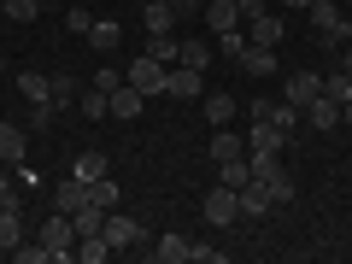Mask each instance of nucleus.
I'll return each mask as SVG.
<instances>
[{
    "label": "nucleus",
    "instance_id": "obj_15",
    "mask_svg": "<svg viewBox=\"0 0 352 264\" xmlns=\"http://www.w3.org/2000/svg\"><path fill=\"white\" fill-rule=\"evenodd\" d=\"M305 124H311L317 135H329V129H340V106L329 100V94H317V100L305 106Z\"/></svg>",
    "mask_w": 352,
    "mask_h": 264
},
{
    "label": "nucleus",
    "instance_id": "obj_1",
    "mask_svg": "<svg viewBox=\"0 0 352 264\" xmlns=\"http://www.w3.org/2000/svg\"><path fill=\"white\" fill-rule=\"evenodd\" d=\"M305 12H311V36L323 41V47H335V53H340V47L352 41V12L340 6V0H311Z\"/></svg>",
    "mask_w": 352,
    "mask_h": 264
},
{
    "label": "nucleus",
    "instance_id": "obj_29",
    "mask_svg": "<svg viewBox=\"0 0 352 264\" xmlns=\"http://www.w3.org/2000/svg\"><path fill=\"white\" fill-rule=\"evenodd\" d=\"M18 241H24V212H12V206H6V212H0V252H12Z\"/></svg>",
    "mask_w": 352,
    "mask_h": 264
},
{
    "label": "nucleus",
    "instance_id": "obj_47",
    "mask_svg": "<svg viewBox=\"0 0 352 264\" xmlns=\"http://www.w3.org/2000/svg\"><path fill=\"white\" fill-rule=\"evenodd\" d=\"M340 65H346V71H352V41H346V47H340Z\"/></svg>",
    "mask_w": 352,
    "mask_h": 264
},
{
    "label": "nucleus",
    "instance_id": "obj_41",
    "mask_svg": "<svg viewBox=\"0 0 352 264\" xmlns=\"http://www.w3.org/2000/svg\"><path fill=\"white\" fill-rule=\"evenodd\" d=\"M53 118H59V106H53V100H41V106H30V124H36V129H47Z\"/></svg>",
    "mask_w": 352,
    "mask_h": 264
},
{
    "label": "nucleus",
    "instance_id": "obj_22",
    "mask_svg": "<svg viewBox=\"0 0 352 264\" xmlns=\"http://www.w3.org/2000/svg\"><path fill=\"white\" fill-rule=\"evenodd\" d=\"M235 194H241V217H264L270 212V188H264L258 176H252L247 188H235Z\"/></svg>",
    "mask_w": 352,
    "mask_h": 264
},
{
    "label": "nucleus",
    "instance_id": "obj_13",
    "mask_svg": "<svg viewBox=\"0 0 352 264\" xmlns=\"http://www.w3.org/2000/svg\"><path fill=\"white\" fill-rule=\"evenodd\" d=\"M206 30H212V36L241 30V6H235V0H206Z\"/></svg>",
    "mask_w": 352,
    "mask_h": 264
},
{
    "label": "nucleus",
    "instance_id": "obj_34",
    "mask_svg": "<svg viewBox=\"0 0 352 264\" xmlns=\"http://www.w3.org/2000/svg\"><path fill=\"white\" fill-rule=\"evenodd\" d=\"M0 12L12 18V24H36V12H41V0H0Z\"/></svg>",
    "mask_w": 352,
    "mask_h": 264
},
{
    "label": "nucleus",
    "instance_id": "obj_11",
    "mask_svg": "<svg viewBox=\"0 0 352 264\" xmlns=\"http://www.w3.org/2000/svg\"><path fill=\"white\" fill-rule=\"evenodd\" d=\"M141 112H147V94H141V88H129V76H124V82L112 88V118H124V124H135Z\"/></svg>",
    "mask_w": 352,
    "mask_h": 264
},
{
    "label": "nucleus",
    "instance_id": "obj_10",
    "mask_svg": "<svg viewBox=\"0 0 352 264\" xmlns=\"http://www.w3.org/2000/svg\"><path fill=\"white\" fill-rule=\"evenodd\" d=\"M82 41H88V47H94V53H106V59H112V53L124 47V24H112V18H94Z\"/></svg>",
    "mask_w": 352,
    "mask_h": 264
},
{
    "label": "nucleus",
    "instance_id": "obj_6",
    "mask_svg": "<svg viewBox=\"0 0 352 264\" xmlns=\"http://www.w3.org/2000/svg\"><path fill=\"white\" fill-rule=\"evenodd\" d=\"M164 71H170V65H159L153 53H141V59H129V88H141V94H164Z\"/></svg>",
    "mask_w": 352,
    "mask_h": 264
},
{
    "label": "nucleus",
    "instance_id": "obj_36",
    "mask_svg": "<svg viewBox=\"0 0 352 264\" xmlns=\"http://www.w3.org/2000/svg\"><path fill=\"white\" fill-rule=\"evenodd\" d=\"M12 258H18V264H47V241H36V247H24V241H18Z\"/></svg>",
    "mask_w": 352,
    "mask_h": 264
},
{
    "label": "nucleus",
    "instance_id": "obj_32",
    "mask_svg": "<svg viewBox=\"0 0 352 264\" xmlns=\"http://www.w3.org/2000/svg\"><path fill=\"white\" fill-rule=\"evenodd\" d=\"M300 118H305L300 106H288V100H270V124H276L282 135H294V129H300Z\"/></svg>",
    "mask_w": 352,
    "mask_h": 264
},
{
    "label": "nucleus",
    "instance_id": "obj_46",
    "mask_svg": "<svg viewBox=\"0 0 352 264\" xmlns=\"http://www.w3.org/2000/svg\"><path fill=\"white\" fill-rule=\"evenodd\" d=\"M340 124H346V129H352V100H346V106H340Z\"/></svg>",
    "mask_w": 352,
    "mask_h": 264
},
{
    "label": "nucleus",
    "instance_id": "obj_49",
    "mask_svg": "<svg viewBox=\"0 0 352 264\" xmlns=\"http://www.w3.org/2000/svg\"><path fill=\"white\" fill-rule=\"evenodd\" d=\"M340 6H346V12H352V0H340Z\"/></svg>",
    "mask_w": 352,
    "mask_h": 264
},
{
    "label": "nucleus",
    "instance_id": "obj_28",
    "mask_svg": "<svg viewBox=\"0 0 352 264\" xmlns=\"http://www.w3.org/2000/svg\"><path fill=\"white\" fill-rule=\"evenodd\" d=\"M323 94H329L335 106H346V100H352V71H346V65H335V71L323 76Z\"/></svg>",
    "mask_w": 352,
    "mask_h": 264
},
{
    "label": "nucleus",
    "instance_id": "obj_3",
    "mask_svg": "<svg viewBox=\"0 0 352 264\" xmlns=\"http://www.w3.org/2000/svg\"><path fill=\"white\" fill-rule=\"evenodd\" d=\"M282 147H288V135H282L270 118H258V124L247 129V159H282Z\"/></svg>",
    "mask_w": 352,
    "mask_h": 264
},
{
    "label": "nucleus",
    "instance_id": "obj_8",
    "mask_svg": "<svg viewBox=\"0 0 352 264\" xmlns=\"http://www.w3.org/2000/svg\"><path fill=\"white\" fill-rule=\"evenodd\" d=\"M200 112H206V124H212V129H223L229 118L241 112V100L229 94V88H206V94H200Z\"/></svg>",
    "mask_w": 352,
    "mask_h": 264
},
{
    "label": "nucleus",
    "instance_id": "obj_21",
    "mask_svg": "<svg viewBox=\"0 0 352 264\" xmlns=\"http://www.w3.org/2000/svg\"><path fill=\"white\" fill-rule=\"evenodd\" d=\"M18 94H24L30 106L53 100V76H41V71H18Z\"/></svg>",
    "mask_w": 352,
    "mask_h": 264
},
{
    "label": "nucleus",
    "instance_id": "obj_45",
    "mask_svg": "<svg viewBox=\"0 0 352 264\" xmlns=\"http://www.w3.org/2000/svg\"><path fill=\"white\" fill-rule=\"evenodd\" d=\"M282 6H288V12H305V6H311V0H282Z\"/></svg>",
    "mask_w": 352,
    "mask_h": 264
},
{
    "label": "nucleus",
    "instance_id": "obj_7",
    "mask_svg": "<svg viewBox=\"0 0 352 264\" xmlns=\"http://www.w3.org/2000/svg\"><path fill=\"white\" fill-rule=\"evenodd\" d=\"M317 94H323V76H317V71H294L288 82H282V100H288V106H300V112L317 100Z\"/></svg>",
    "mask_w": 352,
    "mask_h": 264
},
{
    "label": "nucleus",
    "instance_id": "obj_5",
    "mask_svg": "<svg viewBox=\"0 0 352 264\" xmlns=\"http://www.w3.org/2000/svg\"><path fill=\"white\" fill-rule=\"evenodd\" d=\"M247 41H258V47H282V36H288V18L282 12H258V18H247Z\"/></svg>",
    "mask_w": 352,
    "mask_h": 264
},
{
    "label": "nucleus",
    "instance_id": "obj_4",
    "mask_svg": "<svg viewBox=\"0 0 352 264\" xmlns=\"http://www.w3.org/2000/svg\"><path fill=\"white\" fill-rule=\"evenodd\" d=\"M164 94H170V100H200V94H206V71L170 65V71H164Z\"/></svg>",
    "mask_w": 352,
    "mask_h": 264
},
{
    "label": "nucleus",
    "instance_id": "obj_31",
    "mask_svg": "<svg viewBox=\"0 0 352 264\" xmlns=\"http://www.w3.org/2000/svg\"><path fill=\"white\" fill-rule=\"evenodd\" d=\"M176 65H188V71H206V65H212V41H182Z\"/></svg>",
    "mask_w": 352,
    "mask_h": 264
},
{
    "label": "nucleus",
    "instance_id": "obj_33",
    "mask_svg": "<svg viewBox=\"0 0 352 264\" xmlns=\"http://www.w3.org/2000/svg\"><path fill=\"white\" fill-rule=\"evenodd\" d=\"M76 94H82L76 76H71V71H53V106H76Z\"/></svg>",
    "mask_w": 352,
    "mask_h": 264
},
{
    "label": "nucleus",
    "instance_id": "obj_30",
    "mask_svg": "<svg viewBox=\"0 0 352 264\" xmlns=\"http://www.w3.org/2000/svg\"><path fill=\"white\" fill-rule=\"evenodd\" d=\"M88 200L100 206V212H118V200H124V194H118L112 176H100V182H88Z\"/></svg>",
    "mask_w": 352,
    "mask_h": 264
},
{
    "label": "nucleus",
    "instance_id": "obj_17",
    "mask_svg": "<svg viewBox=\"0 0 352 264\" xmlns=\"http://www.w3.org/2000/svg\"><path fill=\"white\" fill-rule=\"evenodd\" d=\"M241 71H247V76H270V71H276V47H258V41H247V53H241Z\"/></svg>",
    "mask_w": 352,
    "mask_h": 264
},
{
    "label": "nucleus",
    "instance_id": "obj_14",
    "mask_svg": "<svg viewBox=\"0 0 352 264\" xmlns=\"http://www.w3.org/2000/svg\"><path fill=\"white\" fill-rule=\"evenodd\" d=\"M30 153V129L24 124H0V164H18Z\"/></svg>",
    "mask_w": 352,
    "mask_h": 264
},
{
    "label": "nucleus",
    "instance_id": "obj_18",
    "mask_svg": "<svg viewBox=\"0 0 352 264\" xmlns=\"http://www.w3.org/2000/svg\"><path fill=\"white\" fill-rule=\"evenodd\" d=\"M106 241H112V247H141V223H135V217L106 212Z\"/></svg>",
    "mask_w": 352,
    "mask_h": 264
},
{
    "label": "nucleus",
    "instance_id": "obj_12",
    "mask_svg": "<svg viewBox=\"0 0 352 264\" xmlns=\"http://www.w3.org/2000/svg\"><path fill=\"white\" fill-rule=\"evenodd\" d=\"M258 182L270 188V206H288V200H294V176L282 170V159H276V164H264V170H258Z\"/></svg>",
    "mask_w": 352,
    "mask_h": 264
},
{
    "label": "nucleus",
    "instance_id": "obj_35",
    "mask_svg": "<svg viewBox=\"0 0 352 264\" xmlns=\"http://www.w3.org/2000/svg\"><path fill=\"white\" fill-rule=\"evenodd\" d=\"M147 53H153L159 65H176V53H182V41H176V36H147Z\"/></svg>",
    "mask_w": 352,
    "mask_h": 264
},
{
    "label": "nucleus",
    "instance_id": "obj_37",
    "mask_svg": "<svg viewBox=\"0 0 352 264\" xmlns=\"http://www.w3.org/2000/svg\"><path fill=\"white\" fill-rule=\"evenodd\" d=\"M188 258H194V264H223V247H206V241H188Z\"/></svg>",
    "mask_w": 352,
    "mask_h": 264
},
{
    "label": "nucleus",
    "instance_id": "obj_38",
    "mask_svg": "<svg viewBox=\"0 0 352 264\" xmlns=\"http://www.w3.org/2000/svg\"><path fill=\"white\" fill-rule=\"evenodd\" d=\"M88 24H94V12H82V6L65 12V30H71V36H88Z\"/></svg>",
    "mask_w": 352,
    "mask_h": 264
},
{
    "label": "nucleus",
    "instance_id": "obj_40",
    "mask_svg": "<svg viewBox=\"0 0 352 264\" xmlns=\"http://www.w3.org/2000/svg\"><path fill=\"white\" fill-rule=\"evenodd\" d=\"M118 82H124V71H118V65H100V71H94V88H100V94H112Z\"/></svg>",
    "mask_w": 352,
    "mask_h": 264
},
{
    "label": "nucleus",
    "instance_id": "obj_23",
    "mask_svg": "<svg viewBox=\"0 0 352 264\" xmlns=\"http://www.w3.org/2000/svg\"><path fill=\"white\" fill-rule=\"evenodd\" d=\"M147 252H153L159 264H182V258H188V235H176V229H170V235H159Z\"/></svg>",
    "mask_w": 352,
    "mask_h": 264
},
{
    "label": "nucleus",
    "instance_id": "obj_48",
    "mask_svg": "<svg viewBox=\"0 0 352 264\" xmlns=\"http://www.w3.org/2000/svg\"><path fill=\"white\" fill-rule=\"evenodd\" d=\"M0 76H6V59H0Z\"/></svg>",
    "mask_w": 352,
    "mask_h": 264
},
{
    "label": "nucleus",
    "instance_id": "obj_20",
    "mask_svg": "<svg viewBox=\"0 0 352 264\" xmlns=\"http://www.w3.org/2000/svg\"><path fill=\"white\" fill-rule=\"evenodd\" d=\"M82 200H88V182H82V176H65L59 188H53V212H76Z\"/></svg>",
    "mask_w": 352,
    "mask_h": 264
},
{
    "label": "nucleus",
    "instance_id": "obj_24",
    "mask_svg": "<svg viewBox=\"0 0 352 264\" xmlns=\"http://www.w3.org/2000/svg\"><path fill=\"white\" fill-rule=\"evenodd\" d=\"M76 112H82L88 124H100V118H112V94H100V88H82V94H76Z\"/></svg>",
    "mask_w": 352,
    "mask_h": 264
},
{
    "label": "nucleus",
    "instance_id": "obj_26",
    "mask_svg": "<svg viewBox=\"0 0 352 264\" xmlns=\"http://www.w3.org/2000/svg\"><path fill=\"white\" fill-rule=\"evenodd\" d=\"M71 223H76V235H100V229H106V212H100L94 200H82V206L71 212Z\"/></svg>",
    "mask_w": 352,
    "mask_h": 264
},
{
    "label": "nucleus",
    "instance_id": "obj_9",
    "mask_svg": "<svg viewBox=\"0 0 352 264\" xmlns=\"http://www.w3.org/2000/svg\"><path fill=\"white\" fill-rule=\"evenodd\" d=\"M141 24H147V36H176V6L170 0H141Z\"/></svg>",
    "mask_w": 352,
    "mask_h": 264
},
{
    "label": "nucleus",
    "instance_id": "obj_42",
    "mask_svg": "<svg viewBox=\"0 0 352 264\" xmlns=\"http://www.w3.org/2000/svg\"><path fill=\"white\" fill-rule=\"evenodd\" d=\"M176 6V18H194V12H206V0H170Z\"/></svg>",
    "mask_w": 352,
    "mask_h": 264
},
{
    "label": "nucleus",
    "instance_id": "obj_2",
    "mask_svg": "<svg viewBox=\"0 0 352 264\" xmlns=\"http://www.w3.org/2000/svg\"><path fill=\"white\" fill-rule=\"evenodd\" d=\"M200 212H206V223H212V229H229V223H241V194L229 188V182H217V188L200 200Z\"/></svg>",
    "mask_w": 352,
    "mask_h": 264
},
{
    "label": "nucleus",
    "instance_id": "obj_16",
    "mask_svg": "<svg viewBox=\"0 0 352 264\" xmlns=\"http://www.w3.org/2000/svg\"><path fill=\"white\" fill-rule=\"evenodd\" d=\"M71 176H82V182H100V176H112V164H106L100 147H82V153H76V164H71Z\"/></svg>",
    "mask_w": 352,
    "mask_h": 264
},
{
    "label": "nucleus",
    "instance_id": "obj_19",
    "mask_svg": "<svg viewBox=\"0 0 352 264\" xmlns=\"http://www.w3.org/2000/svg\"><path fill=\"white\" fill-rule=\"evenodd\" d=\"M112 241H106V229H100V235H76V264H106V258H112Z\"/></svg>",
    "mask_w": 352,
    "mask_h": 264
},
{
    "label": "nucleus",
    "instance_id": "obj_43",
    "mask_svg": "<svg viewBox=\"0 0 352 264\" xmlns=\"http://www.w3.org/2000/svg\"><path fill=\"white\" fill-rule=\"evenodd\" d=\"M235 6H241V24H247V18H258V12H270L264 0H235Z\"/></svg>",
    "mask_w": 352,
    "mask_h": 264
},
{
    "label": "nucleus",
    "instance_id": "obj_44",
    "mask_svg": "<svg viewBox=\"0 0 352 264\" xmlns=\"http://www.w3.org/2000/svg\"><path fill=\"white\" fill-rule=\"evenodd\" d=\"M12 188V164H0V194Z\"/></svg>",
    "mask_w": 352,
    "mask_h": 264
},
{
    "label": "nucleus",
    "instance_id": "obj_39",
    "mask_svg": "<svg viewBox=\"0 0 352 264\" xmlns=\"http://www.w3.org/2000/svg\"><path fill=\"white\" fill-rule=\"evenodd\" d=\"M217 41H223V53H229V59H241V53H247V30H223Z\"/></svg>",
    "mask_w": 352,
    "mask_h": 264
},
{
    "label": "nucleus",
    "instance_id": "obj_25",
    "mask_svg": "<svg viewBox=\"0 0 352 264\" xmlns=\"http://www.w3.org/2000/svg\"><path fill=\"white\" fill-rule=\"evenodd\" d=\"M206 153H212V159H241V153H247V141L223 124V129H212V147H206Z\"/></svg>",
    "mask_w": 352,
    "mask_h": 264
},
{
    "label": "nucleus",
    "instance_id": "obj_27",
    "mask_svg": "<svg viewBox=\"0 0 352 264\" xmlns=\"http://www.w3.org/2000/svg\"><path fill=\"white\" fill-rule=\"evenodd\" d=\"M217 182H229V188H247V182H252V159H217Z\"/></svg>",
    "mask_w": 352,
    "mask_h": 264
}]
</instances>
